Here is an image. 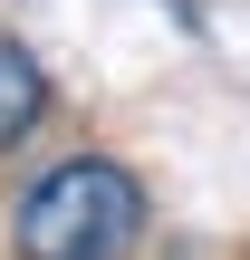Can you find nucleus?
I'll return each mask as SVG.
<instances>
[{
  "label": "nucleus",
  "mask_w": 250,
  "mask_h": 260,
  "mask_svg": "<svg viewBox=\"0 0 250 260\" xmlns=\"http://www.w3.org/2000/svg\"><path fill=\"white\" fill-rule=\"evenodd\" d=\"M154 193L125 154H58L10 203V260H135Z\"/></svg>",
  "instance_id": "obj_1"
},
{
  "label": "nucleus",
  "mask_w": 250,
  "mask_h": 260,
  "mask_svg": "<svg viewBox=\"0 0 250 260\" xmlns=\"http://www.w3.org/2000/svg\"><path fill=\"white\" fill-rule=\"evenodd\" d=\"M39 125H48V68H39L10 29H0V164H10Z\"/></svg>",
  "instance_id": "obj_2"
}]
</instances>
